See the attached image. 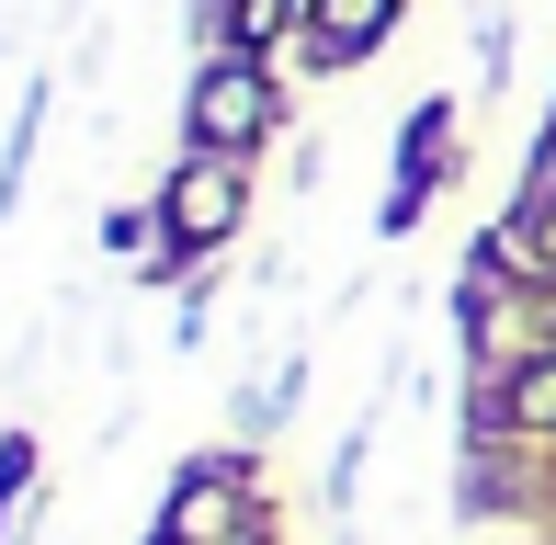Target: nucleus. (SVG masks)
I'll return each mask as SVG.
<instances>
[{
  "mask_svg": "<svg viewBox=\"0 0 556 545\" xmlns=\"http://www.w3.org/2000/svg\"><path fill=\"white\" fill-rule=\"evenodd\" d=\"M262 126H273V80H262L250 58H216L205 80H193V137L227 160V148H250Z\"/></svg>",
  "mask_w": 556,
  "mask_h": 545,
  "instance_id": "obj_1",
  "label": "nucleus"
},
{
  "mask_svg": "<svg viewBox=\"0 0 556 545\" xmlns=\"http://www.w3.org/2000/svg\"><path fill=\"white\" fill-rule=\"evenodd\" d=\"M160 545H250V500H239V478H227V466H205V478L170 500Z\"/></svg>",
  "mask_w": 556,
  "mask_h": 545,
  "instance_id": "obj_2",
  "label": "nucleus"
},
{
  "mask_svg": "<svg viewBox=\"0 0 556 545\" xmlns=\"http://www.w3.org/2000/svg\"><path fill=\"white\" fill-rule=\"evenodd\" d=\"M227 228H239V170L205 148V160L170 182V239H182V251H205V239H227Z\"/></svg>",
  "mask_w": 556,
  "mask_h": 545,
  "instance_id": "obj_3",
  "label": "nucleus"
},
{
  "mask_svg": "<svg viewBox=\"0 0 556 545\" xmlns=\"http://www.w3.org/2000/svg\"><path fill=\"white\" fill-rule=\"evenodd\" d=\"M432 160H454V114L432 103V114H409V148H397V193H387V216L409 228L420 216V182H432Z\"/></svg>",
  "mask_w": 556,
  "mask_h": 545,
  "instance_id": "obj_4",
  "label": "nucleus"
},
{
  "mask_svg": "<svg viewBox=\"0 0 556 545\" xmlns=\"http://www.w3.org/2000/svg\"><path fill=\"white\" fill-rule=\"evenodd\" d=\"M387 35V0H318V58H364Z\"/></svg>",
  "mask_w": 556,
  "mask_h": 545,
  "instance_id": "obj_5",
  "label": "nucleus"
},
{
  "mask_svg": "<svg viewBox=\"0 0 556 545\" xmlns=\"http://www.w3.org/2000/svg\"><path fill=\"white\" fill-rule=\"evenodd\" d=\"M511 409H522V420H556V353H545V364H522V386H511Z\"/></svg>",
  "mask_w": 556,
  "mask_h": 545,
  "instance_id": "obj_6",
  "label": "nucleus"
}]
</instances>
